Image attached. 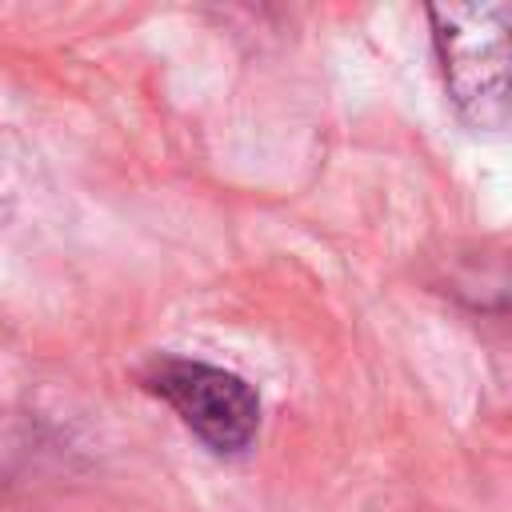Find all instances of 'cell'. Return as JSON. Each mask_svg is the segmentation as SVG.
Wrapping results in <instances>:
<instances>
[{"instance_id":"obj_1","label":"cell","mask_w":512,"mask_h":512,"mask_svg":"<svg viewBox=\"0 0 512 512\" xmlns=\"http://www.w3.org/2000/svg\"><path fill=\"white\" fill-rule=\"evenodd\" d=\"M428 20L452 104L496 120L512 96V4H432Z\"/></svg>"},{"instance_id":"obj_2","label":"cell","mask_w":512,"mask_h":512,"mask_svg":"<svg viewBox=\"0 0 512 512\" xmlns=\"http://www.w3.org/2000/svg\"><path fill=\"white\" fill-rule=\"evenodd\" d=\"M148 384L216 452H240L256 436L260 400L240 376L224 368L200 360H160Z\"/></svg>"}]
</instances>
